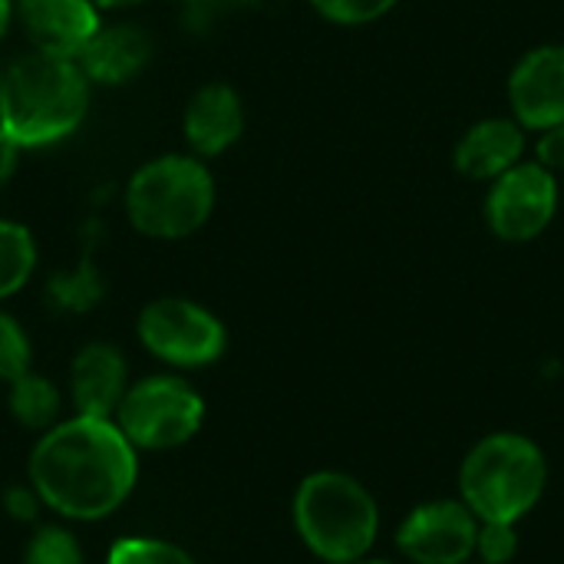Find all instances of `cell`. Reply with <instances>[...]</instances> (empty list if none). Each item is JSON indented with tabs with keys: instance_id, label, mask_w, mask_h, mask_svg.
<instances>
[{
	"instance_id": "1",
	"label": "cell",
	"mask_w": 564,
	"mask_h": 564,
	"mask_svg": "<svg viewBox=\"0 0 564 564\" xmlns=\"http://www.w3.org/2000/svg\"><path fill=\"white\" fill-rule=\"evenodd\" d=\"M26 479L46 512L69 525L116 516L139 486V449L112 420L69 413L36 436Z\"/></svg>"
},
{
	"instance_id": "2",
	"label": "cell",
	"mask_w": 564,
	"mask_h": 564,
	"mask_svg": "<svg viewBox=\"0 0 564 564\" xmlns=\"http://www.w3.org/2000/svg\"><path fill=\"white\" fill-rule=\"evenodd\" d=\"M93 93L76 59L26 50L3 63L0 129L23 152L56 149L83 129Z\"/></svg>"
},
{
	"instance_id": "3",
	"label": "cell",
	"mask_w": 564,
	"mask_h": 564,
	"mask_svg": "<svg viewBox=\"0 0 564 564\" xmlns=\"http://www.w3.org/2000/svg\"><path fill=\"white\" fill-rule=\"evenodd\" d=\"M218 178L212 162L192 152H159L139 162L119 192L126 225L145 238L175 245L195 238L215 215Z\"/></svg>"
},
{
	"instance_id": "4",
	"label": "cell",
	"mask_w": 564,
	"mask_h": 564,
	"mask_svg": "<svg viewBox=\"0 0 564 564\" xmlns=\"http://www.w3.org/2000/svg\"><path fill=\"white\" fill-rule=\"evenodd\" d=\"M291 522L301 545L324 564L367 558L380 539V502L350 473H307L291 499Z\"/></svg>"
},
{
	"instance_id": "5",
	"label": "cell",
	"mask_w": 564,
	"mask_h": 564,
	"mask_svg": "<svg viewBox=\"0 0 564 564\" xmlns=\"http://www.w3.org/2000/svg\"><path fill=\"white\" fill-rule=\"evenodd\" d=\"M456 489L479 522L519 525L535 512L549 489V456L525 433H489L463 456Z\"/></svg>"
},
{
	"instance_id": "6",
	"label": "cell",
	"mask_w": 564,
	"mask_h": 564,
	"mask_svg": "<svg viewBox=\"0 0 564 564\" xmlns=\"http://www.w3.org/2000/svg\"><path fill=\"white\" fill-rule=\"evenodd\" d=\"M208 406L185 373L159 370L129 383L112 423L139 453H172L192 443L205 426Z\"/></svg>"
},
{
	"instance_id": "7",
	"label": "cell",
	"mask_w": 564,
	"mask_h": 564,
	"mask_svg": "<svg viewBox=\"0 0 564 564\" xmlns=\"http://www.w3.org/2000/svg\"><path fill=\"white\" fill-rule=\"evenodd\" d=\"M139 347L175 373L215 367L228 354L225 321L202 301L182 294H162L142 304L135 314Z\"/></svg>"
},
{
	"instance_id": "8",
	"label": "cell",
	"mask_w": 564,
	"mask_h": 564,
	"mask_svg": "<svg viewBox=\"0 0 564 564\" xmlns=\"http://www.w3.org/2000/svg\"><path fill=\"white\" fill-rule=\"evenodd\" d=\"M558 205V175L539 165L535 159H522L516 169L489 182L486 225L506 245H529L552 228Z\"/></svg>"
},
{
	"instance_id": "9",
	"label": "cell",
	"mask_w": 564,
	"mask_h": 564,
	"mask_svg": "<svg viewBox=\"0 0 564 564\" xmlns=\"http://www.w3.org/2000/svg\"><path fill=\"white\" fill-rule=\"evenodd\" d=\"M476 532L479 519L459 496L430 499L400 519L393 545L406 564H463L476 555Z\"/></svg>"
},
{
	"instance_id": "10",
	"label": "cell",
	"mask_w": 564,
	"mask_h": 564,
	"mask_svg": "<svg viewBox=\"0 0 564 564\" xmlns=\"http://www.w3.org/2000/svg\"><path fill=\"white\" fill-rule=\"evenodd\" d=\"M509 116L532 135L564 122V43L525 50L506 79Z\"/></svg>"
},
{
	"instance_id": "11",
	"label": "cell",
	"mask_w": 564,
	"mask_h": 564,
	"mask_svg": "<svg viewBox=\"0 0 564 564\" xmlns=\"http://www.w3.org/2000/svg\"><path fill=\"white\" fill-rule=\"evenodd\" d=\"M248 126L245 96L228 79H205L195 86L182 106V142L185 152L215 162L228 155Z\"/></svg>"
},
{
	"instance_id": "12",
	"label": "cell",
	"mask_w": 564,
	"mask_h": 564,
	"mask_svg": "<svg viewBox=\"0 0 564 564\" xmlns=\"http://www.w3.org/2000/svg\"><path fill=\"white\" fill-rule=\"evenodd\" d=\"M155 56L152 33L126 17L102 20V26L89 36L83 53L76 56L79 69L93 83V89H122L135 83Z\"/></svg>"
},
{
	"instance_id": "13",
	"label": "cell",
	"mask_w": 564,
	"mask_h": 564,
	"mask_svg": "<svg viewBox=\"0 0 564 564\" xmlns=\"http://www.w3.org/2000/svg\"><path fill=\"white\" fill-rule=\"evenodd\" d=\"M102 20L96 0H17V26L26 46L50 56L76 59Z\"/></svg>"
},
{
	"instance_id": "14",
	"label": "cell",
	"mask_w": 564,
	"mask_h": 564,
	"mask_svg": "<svg viewBox=\"0 0 564 564\" xmlns=\"http://www.w3.org/2000/svg\"><path fill=\"white\" fill-rule=\"evenodd\" d=\"M129 383H132V373H129V360L122 347H116L112 340H89L69 360L66 400L73 413L112 420Z\"/></svg>"
},
{
	"instance_id": "15",
	"label": "cell",
	"mask_w": 564,
	"mask_h": 564,
	"mask_svg": "<svg viewBox=\"0 0 564 564\" xmlns=\"http://www.w3.org/2000/svg\"><path fill=\"white\" fill-rule=\"evenodd\" d=\"M529 132L512 116H486L459 135L453 149V169L469 182L489 185L529 159Z\"/></svg>"
},
{
	"instance_id": "16",
	"label": "cell",
	"mask_w": 564,
	"mask_h": 564,
	"mask_svg": "<svg viewBox=\"0 0 564 564\" xmlns=\"http://www.w3.org/2000/svg\"><path fill=\"white\" fill-rule=\"evenodd\" d=\"M99 221L89 218L86 228H83V241H79V254L76 261H69L66 268H56L46 284H43V294H46V304L56 311V314H69V317H79V314H89L102 304L109 284H106V274L96 261V238H99Z\"/></svg>"
},
{
	"instance_id": "17",
	"label": "cell",
	"mask_w": 564,
	"mask_h": 564,
	"mask_svg": "<svg viewBox=\"0 0 564 564\" xmlns=\"http://www.w3.org/2000/svg\"><path fill=\"white\" fill-rule=\"evenodd\" d=\"M63 403H66L63 390L33 367L7 383V410L13 423L36 436L63 420Z\"/></svg>"
},
{
	"instance_id": "18",
	"label": "cell",
	"mask_w": 564,
	"mask_h": 564,
	"mask_svg": "<svg viewBox=\"0 0 564 564\" xmlns=\"http://www.w3.org/2000/svg\"><path fill=\"white\" fill-rule=\"evenodd\" d=\"M40 268V241L20 218L0 215V304L26 291Z\"/></svg>"
},
{
	"instance_id": "19",
	"label": "cell",
	"mask_w": 564,
	"mask_h": 564,
	"mask_svg": "<svg viewBox=\"0 0 564 564\" xmlns=\"http://www.w3.org/2000/svg\"><path fill=\"white\" fill-rule=\"evenodd\" d=\"M20 564H86V555L69 522H46L33 529Z\"/></svg>"
},
{
	"instance_id": "20",
	"label": "cell",
	"mask_w": 564,
	"mask_h": 564,
	"mask_svg": "<svg viewBox=\"0 0 564 564\" xmlns=\"http://www.w3.org/2000/svg\"><path fill=\"white\" fill-rule=\"evenodd\" d=\"M106 564H198L195 555L172 542V539H159V535H126L116 539L112 549L106 552Z\"/></svg>"
},
{
	"instance_id": "21",
	"label": "cell",
	"mask_w": 564,
	"mask_h": 564,
	"mask_svg": "<svg viewBox=\"0 0 564 564\" xmlns=\"http://www.w3.org/2000/svg\"><path fill=\"white\" fill-rule=\"evenodd\" d=\"M307 7L334 26H370L390 17L400 0H307Z\"/></svg>"
},
{
	"instance_id": "22",
	"label": "cell",
	"mask_w": 564,
	"mask_h": 564,
	"mask_svg": "<svg viewBox=\"0 0 564 564\" xmlns=\"http://www.w3.org/2000/svg\"><path fill=\"white\" fill-rule=\"evenodd\" d=\"M33 367V344L26 327L0 304V383H10Z\"/></svg>"
},
{
	"instance_id": "23",
	"label": "cell",
	"mask_w": 564,
	"mask_h": 564,
	"mask_svg": "<svg viewBox=\"0 0 564 564\" xmlns=\"http://www.w3.org/2000/svg\"><path fill=\"white\" fill-rule=\"evenodd\" d=\"M519 555V525L516 522H479L476 532V562L512 564Z\"/></svg>"
},
{
	"instance_id": "24",
	"label": "cell",
	"mask_w": 564,
	"mask_h": 564,
	"mask_svg": "<svg viewBox=\"0 0 564 564\" xmlns=\"http://www.w3.org/2000/svg\"><path fill=\"white\" fill-rule=\"evenodd\" d=\"M0 509H3V516H7L10 522H20V525H36L40 516L46 512V506H43L40 492L30 486V479L3 486V492H0Z\"/></svg>"
},
{
	"instance_id": "25",
	"label": "cell",
	"mask_w": 564,
	"mask_h": 564,
	"mask_svg": "<svg viewBox=\"0 0 564 564\" xmlns=\"http://www.w3.org/2000/svg\"><path fill=\"white\" fill-rule=\"evenodd\" d=\"M245 3L248 0H178L182 23H188V26H212L215 20H221L225 13H231Z\"/></svg>"
},
{
	"instance_id": "26",
	"label": "cell",
	"mask_w": 564,
	"mask_h": 564,
	"mask_svg": "<svg viewBox=\"0 0 564 564\" xmlns=\"http://www.w3.org/2000/svg\"><path fill=\"white\" fill-rule=\"evenodd\" d=\"M532 159H535L539 165H545L549 172L562 175L564 172V122H558V126H552V129H545V132H539V135H535V142H532Z\"/></svg>"
},
{
	"instance_id": "27",
	"label": "cell",
	"mask_w": 564,
	"mask_h": 564,
	"mask_svg": "<svg viewBox=\"0 0 564 564\" xmlns=\"http://www.w3.org/2000/svg\"><path fill=\"white\" fill-rule=\"evenodd\" d=\"M20 159H23V149L0 129V192L17 178L20 172Z\"/></svg>"
},
{
	"instance_id": "28",
	"label": "cell",
	"mask_w": 564,
	"mask_h": 564,
	"mask_svg": "<svg viewBox=\"0 0 564 564\" xmlns=\"http://www.w3.org/2000/svg\"><path fill=\"white\" fill-rule=\"evenodd\" d=\"M149 0H96V7L102 10V17H122L135 7H145Z\"/></svg>"
},
{
	"instance_id": "29",
	"label": "cell",
	"mask_w": 564,
	"mask_h": 564,
	"mask_svg": "<svg viewBox=\"0 0 564 564\" xmlns=\"http://www.w3.org/2000/svg\"><path fill=\"white\" fill-rule=\"evenodd\" d=\"M17 26V0H0V43Z\"/></svg>"
},
{
	"instance_id": "30",
	"label": "cell",
	"mask_w": 564,
	"mask_h": 564,
	"mask_svg": "<svg viewBox=\"0 0 564 564\" xmlns=\"http://www.w3.org/2000/svg\"><path fill=\"white\" fill-rule=\"evenodd\" d=\"M354 564H406L403 558L397 562V558H373V555H367V558H360V562H354Z\"/></svg>"
},
{
	"instance_id": "31",
	"label": "cell",
	"mask_w": 564,
	"mask_h": 564,
	"mask_svg": "<svg viewBox=\"0 0 564 564\" xmlns=\"http://www.w3.org/2000/svg\"><path fill=\"white\" fill-rule=\"evenodd\" d=\"M0 86H3V63H0Z\"/></svg>"
},
{
	"instance_id": "32",
	"label": "cell",
	"mask_w": 564,
	"mask_h": 564,
	"mask_svg": "<svg viewBox=\"0 0 564 564\" xmlns=\"http://www.w3.org/2000/svg\"><path fill=\"white\" fill-rule=\"evenodd\" d=\"M463 564H482V562H476V558H473V562H463Z\"/></svg>"
}]
</instances>
